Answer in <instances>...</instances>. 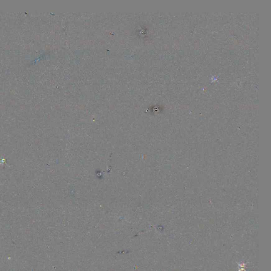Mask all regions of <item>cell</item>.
Listing matches in <instances>:
<instances>
[{
    "instance_id": "obj_1",
    "label": "cell",
    "mask_w": 271,
    "mask_h": 271,
    "mask_svg": "<svg viewBox=\"0 0 271 271\" xmlns=\"http://www.w3.org/2000/svg\"><path fill=\"white\" fill-rule=\"evenodd\" d=\"M6 164L7 165L9 166L8 164H7V161H6V159L4 158V157H2V159L1 160V163H0V165H2V164Z\"/></svg>"
},
{
    "instance_id": "obj_2",
    "label": "cell",
    "mask_w": 271,
    "mask_h": 271,
    "mask_svg": "<svg viewBox=\"0 0 271 271\" xmlns=\"http://www.w3.org/2000/svg\"><path fill=\"white\" fill-rule=\"evenodd\" d=\"M0 202H1V203H2V201H1V200H0Z\"/></svg>"
}]
</instances>
